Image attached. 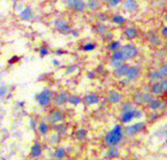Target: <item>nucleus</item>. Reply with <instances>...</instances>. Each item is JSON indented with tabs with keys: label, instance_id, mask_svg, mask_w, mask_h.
<instances>
[{
	"label": "nucleus",
	"instance_id": "1",
	"mask_svg": "<svg viewBox=\"0 0 167 160\" xmlns=\"http://www.w3.org/2000/svg\"><path fill=\"white\" fill-rule=\"evenodd\" d=\"M122 138V129L120 125H115L112 130H111L105 136V143L107 146H116Z\"/></svg>",
	"mask_w": 167,
	"mask_h": 160
},
{
	"label": "nucleus",
	"instance_id": "2",
	"mask_svg": "<svg viewBox=\"0 0 167 160\" xmlns=\"http://www.w3.org/2000/svg\"><path fill=\"white\" fill-rule=\"evenodd\" d=\"M53 98V92L49 89L42 90L40 93H38L35 95V100L38 103V104L41 107H46L52 101Z\"/></svg>",
	"mask_w": 167,
	"mask_h": 160
},
{
	"label": "nucleus",
	"instance_id": "3",
	"mask_svg": "<svg viewBox=\"0 0 167 160\" xmlns=\"http://www.w3.org/2000/svg\"><path fill=\"white\" fill-rule=\"evenodd\" d=\"M54 27L62 34H71L72 31L69 23L61 19H58L54 22Z\"/></svg>",
	"mask_w": 167,
	"mask_h": 160
},
{
	"label": "nucleus",
	"instance_id": "4",
	"mask_svg": "<svg viewBox=\"0 0 167 160\" xmlns=\"http://www.w3.org/2000/svg\"><path fill=\"white\" fill-rule=\"evenodd\" d=\"M65 6L71 8V10L81 13L85 10L86 8V3H85L83 0H65Z\"/></svg>",
	"mask_w": 167,
	"mask_h": 160
},
{
	"label": "nucleus",
	"instance_id": "5",
	"mask_svg": "<svg viewBox=\"0 0 167 160\" xmlns=\"http://www.w3.org/2000/svg\"><path fill=\"white\" fill-rule=\"evenodd\" d=\"M123 55V58L124 60H132V59H134L136 57V55H137V48L132 45V44H127L125 46H123L120 48Z\"/></svg>",
	"mask_w": 167,
	"mask_h": 160
},
{
	"label": "nucleus",
	"instance_id": "6",
	"mask_svg": "<svg viewBox=\"0 0 167 160\" xmlns=\"http://www.w3.org/2000/svg\"><path fill=\"white\" fill-rule=\"evenodd\" d=\"M139 74H140L139 68H137V66H129L125 76L128 81H134L139 77Z\"/></svg>",
	"mask_w": 167,
	"mask_h": 160
},
{
	"label": "nucleus",
	"instance_id": "7",
	"mask_svg": "<svg viewBox=\"0 0 167 160\" xmlns=\"http://www.w3.org/2000/svg\"><path fill=\"white\" fill-rule=\"evenodd\" d=\"M68 97L69 95L67 92H61L59 94L54 97V101L57 105H64L65 104H67L68 101Z\"/></svg>",
	"mask_w": 167,
	"mask_h": 160
},
{
	"label": "nucleus",
	"instance_id": "8",
	"mask_svg": "<svg viewBox=\"0 0 167 160\" xmlns=\"http://www.w3.org/2000/svg\"><path fill=\"white\" fill-rule=\"evenodd\" d=\"M33 12H32V9L30 7H26L24 8L21 13H20V17L23 21H26V22H29V21H32L33 19Z\"/></svg>",
	"mask_w": 167,
	"mask_h": 160
},
{
	"label": "nucleus",
	"instance_id": "9",
	"mask_svg": "<svg viewBox=\"0 0 167 160\" xmlns=\"http://www.w3.org/2000/svg\"><path fill=\"white\" fill-rule=\"evenodd\" d=\"M99 97L96 95V94H88L84 97L83 99V103L86 105H92V104H96L99 103Z\"/></svg>",
	"mask_w": 167,
	"mask_h": 160
},
{
	"label": "nucleus",
	"instance_id": "10",
	"mask_svg": "<svg viewBox=\"0 0 167 160\" xmlns=\"http://www.w3.org/2000/svg\"><path fill=\"white\" fill-rule=\"evenodd\" d=\"M63 118H64V114L60 110H53L49 114V121L53 124L60 122V121L63 120Z\"/></svg>",
	"mask_w": 167,
	"mask_h": 160
},
{
	"label": "nucleus",
	"instance_id": "11",
	"mask_svg": "<svg viewBox=\"0 0 167 160\" xmlns=\"http://www.w3.org/2000/svg\"><path fill=\"white\" fill-rule=\"evenodd\" d=\"M122 99V95L117 91H111L108 95V100L111 104H117Z\"/></svg>",
	"mask_w": 167,
	"mask_h": 160
},
{
	"label": "nucleus",
	"instance_id": "12",
	"mask_svg": "<svg viewBox=\"0 0 167 160\" xmlns=\"http://www.w3.org/2000/svg\"><path fill=\"white\" fill-rule=\"evenodd\" d=\"M150 91L153 95H162V94L164 93V90H163L161 82L160 81L153 82V84L151 85Z\"/></svg>",
	"mask_w": 167,
	"mask_h": 160
},
{
	"label": "nucleus",
	"instance_id": "13",
	"mask_svg": "<svg viewBox=\"0 0 167 160\" xmlns=\"http://www.w3.org/2000/svg\"><path fill=\"white\" fill-rule=\"evenodd\" d=\"M133 118H135V108L131 109V110L123 112V114L121 116V122L122 123H128V122H130Z\"/></svg>",
	"mask_w": 167,
	"mask_h": 160
},
{
	"label": "nucleus",
	"instance_id": "14",
	"mask_svg": "<svg viewBox=\"0 0 167 160\" xmlns=\"http://www.w3.org/2000/svg\"><path fill=\"white\" fill-rule=\"evenodd\" d=\"M124 7L129 12H134L138 9V2L137 0H125L124 2Z\"/></svg>",
	"mask_w": 167,
	"mask_h": 160
},
{
	"label": "nucleus",
	"instance_id": "15",
	"mask_svg": "<svg viewBox=\"0 0 167 160\" xmlns=\"http://www.w3.org/2000/svg\"><path fill=\"white\" fill-rule=\"evenodd\" d=\"M128 68H129V66H128L126 64H121L119 66H117V68H116V69H115V74L117 76H119V77H121V76H125V74H126V72H127V70H128Z\"/></svg>",
	"mask_w": 167,
	"mask_h": 160
},
{
	"label": "nucleus",
	"instance_id": "16",
	"mask_svg": "<svg viewBox=\"0 0 167 160\" xmlns=\"http://www.w3.org/2000/svg\"><path fill=\"white\" fill-rule=\"evenodd\" d=\"M149 79L151 82H157V81H160L161 79H163V78L160 75V73H159L158 69H155V70H153V71L150 72V74H149Z\"/></svg>",
	"mask_w": 167,
	"mask_h": 160
},
{
	"label": "nucleus",
	"instance_id": "17",
	"mask_svg": "<svg viewBox=\"0 0 167 160\" xmlns=\"http://www.w3.org/2000/svg\"><path fill=\"white\" fill-rule=\"evenodd\" d=\"M111 60L114 62H124L125 60H124V58H123L121 50L118 49V50L114 51V54H112V56H111Z\"/></svg>",
	"mask_w": 167,
	"mask_h": 160
},
{
	"label": "nucleus",
	"instance_id": "18",
	"mask_svg": "<svg viewBox=\"0 0 167 160\" xmlns=\"http://www.w3.org/2000/svg\"><path fill=\"white\" fill-rule=\"evenodd\" d=\"M124 34H125L127 39H134L137 36V30L134 27H127L124 31Z\"/></svg>",
	"mask_w": 167,
	"mask_h": 160
},
{
	"label": "nucleus",
	"instance_id": "19",
	"mask_svg": "<svg viewBox=\"0 0 167 160\" xmlns=\"http://www.w3.org/2000/svg\"><path fill=\"white\" fill-rule=\"evenodd\" d=\"M107 155H108V158H115V157H117V156L119 155V149L115 146H111L110 147V149L108 150Z\"/></svg>",
	"mask_w": 167,
	"mask_h": 160
},
{
	"label": "nucleus",
	"instance_id": "20",
	"mask_svg": "<svg viewBox=\"0 0 167 160\" xmlns=\"http://www.w3.org/2000/svg\"><path fill=\"white\" fill-rule=\"evenodd\" d=\"M81 101H82L81 98H79L78 96H75V95H71V96L68 97V103H69L71 104H73V105H78Z\"/></svg>",
	"mask_w": 167,
	"mask_h": 160
},
{
	"label": "nucleus",
	"instance_id": "21",
	"mask_svg": "<svg viewBox=\"0 0 167 160\" xmlns=\"http://www.w3.org/2000/svg\"><path fill=\"white\" fill-rule=\"evenodd\" d=\"M86 5H87V7H88L91 11H95V10H97V9L99 8L100 3H99L98 0H89Z\"/></svg>",
	"mask_w": 167,
	"mask_h": 160
},
{
	"label": "nucleus",
	"instance_id": "22",
	"mask_svg": "<svg viewBox=\"0 0 167 160\" xmlns=\"http://www.w3.org/2000/svg\"><path fill=\"white\" fill-rule=\"evenodd\" d=\"M161 101L159 100H156V99H153V101H150V103L149 104V107L150 109H153V110H155V109H158L161 107Z\"/></svg>",
	"mask_w": 167,
	"mask_h": 160
},
{
	"label": "nucleus",
	"instance_id": "23",
	"mask_svg": "<svg viewBox=\"0 0 167 160\" xmlns=\"http://www.w3.org/2000/svg\"><path fill=\"white\" fill-rule=\"evenodd\" d=\"M30 153H32V156H34V157H36V156H38L40 153H41V146L39 143H35L33 144V146L32 147V150H30Z\"/></svg>",
	"mask_w": 167,
	"mask_h": 160
},
{
	"label": "nucleus",
	"instance_id": "24",
	"mask_svg": "<svg viewBox=\"0 0 167 160\" xmlns=\"http://www.w3.org/2000/svg\"><path fill=\"white\" fill-rule=\"evenodd\" d=\"M132 126H133L134 131H135L136 134H137V133H140V132L144 131V130L146 129V125H145V123H143V122L136 123V124H134V125H132Z\"/></svg>",
	"mask_w": 167,
	"mask_h": 160
},
{
	"label": "nucleus",
	"instance_id": "25",
	"mask_svg": "<svg viewBox=\"0 0 167 160\" xmlns=\"http://www.w3.org/2000/svg\"><path fill=\"white\" fill-rule=\"evenodd\" d=\"M153 95L150 93H143V104H149L151 101H153Z\"/></svg>",
	"mask_w": 167,
	"mask_h": 160
},
{
	"label": "nucleus",
	"instance_id": "26",
	"mask_svg": "<svg viewBox=\"0 0 167 160\" xmlns=\"http://www.w3.org/2000/svg\"><path fill=\"white\" fill-rule=\"evenodd\" d=\"M86 135H87V133L84 129H79V130H77L75 133V137L78 140H84L86 138Z\"/></svg>",
	"mask_w": 167,
	"mask_h": 160
},
{
	"label": "nucleus",
	"instance_id": "27",
	"mask_svg": "<svg viewBox=\"0 0 167 160\" xmlns=\"http://www.w3.org/2000/svg\"><path fill=\"white\" fill-rule=\"evenodd\" d=\"M65 156V150L64 149V148H62V147L58 148L55 152V157L58 159H63Z\"/></svg>",
	"mask_w": 167,
	"mask_h": 160
},
{
	"label": "nucleus",
	"instance_id": "28",
	"mask_svg": "<svg viewBox=\"0 0 167 160\" xmlns=\"http://www.w3.org/2000/svg\"><path fill=\"white\" fill-rule=\"evenodd\" d=\"M134 103L138 104H143V93H136L134 97H133Z\"/></svg>",
	"mask_w": 167,
	"mask_h": 160
},
{
	"label": "nucleus",
	"instance_id": "29",
	"mask_svg": "<svg viewBox=\"0 0 167 160\" xmlns=\"http://www.w3.org/2000/svg\"><path fill=\"white\" fill-rule=\"evenodd\" d=\"M95 48H96V45L94 43H86L85 45H83L82 50L85 51V52H91V51L95 50Z\"/></svg>",
	"mask_w": 167,
	"mask_h": 160
},
{
	"label": "nucleus",
	"instance_id": "30",
	"mask_svg": "<svg viewBox=\"0 0 167 160\" xmlns=\"http://www.w3.org/2000/svg\"><path fill=\"white\" fill-rule=\"evenodd\" d=\"M112 21H114V23H116V25H121V23H123L124 22H125V19L120 15H115V16H114Z\"/></svg>",
	"mask_w": 167,
	"mask_h": 160
},
{
	"label": "nucleus",
	"instance_id": "31",
	"mask_svg": "<svg viewBox=\"0 0 167 160\" xmlns=\"http://www.w3.org/2000/svg\"><path fill=\"white\" fill-rule=\"evenodd\" d=\"M38 130H39L41 134H46L48 131V125L45 122H41L39 125H38Z\"/></svg>",
	"mask_w": 167,
	"mask_h": 160
},
{
	"label": "nucleus",
	"instance_id": "32",
	"mask_svg": "<svg viewBox=\"0 0 167 160\" xmlns=\"http://www.w3.org/2000/svg\"><path fill=\"white\" fill-rule=\"evenodd\" d=\"M97 31L100 34H106L107 33V26L104 25V23H100V25L97 26Z\"/></svg>",
	"mask_w": 167,
	"mask_h": 160
},
{
	"label": "nucleus",
	"instance_id": "33",
	"mask_svg": "<svg viewBox=\"0 0 167 160\" xmlns=\"http://www.w3.org/2000/svg\"><path fill=\"white\" fill-rule=\"evenodd\" d=\"M158 71L160 73V75L162 76V78L167 77V64L161 65L160 68H158Z\"/></svg>",
	"mask_w": 167,
	"mask_h": 160
},
{
	"label": "nucleus",
	"instance_id": "34",
	"mask_svg": "<svg viewBox=\"0 0 167 160\" xmlns=\"http://www.w3.org/2000/svg\"><path fill=\"white\" fill-rule=\"evenodd\" d=\"M121 48V46H120V43L118 41H111V44H110V49L112 51H116Z\"/></svg>",
	"mask_w": 167,
	"mask_h": 160
},
{
	"label": "nucleus",
	"instance_id": "35",
	"mask_svg": "<svg viewBox=\"0 0 167 160\" xmlns=\"http://www.w3.org/2000/svg\"><path fill=\"white\" fill-rule=\"evenodd\" d=\"M124 132H125V134H126L127 136H129V137L134 136V135L136 134L135 131H134L133 126H126L125 129H124Z\"/></svg>",
	"mask_w": 167,
	"mask_h": 160
},
{
	"label": "nucleus",
	"instance_id": "36",
	"mask_svg": "<svg viewBox=\"0 0 167 160\" xmlns=\"http://www.w3.org/2000/svg\"><path fill=\"white\" fill-rule=\"evenodd\" d=\"M133 104H130V103H125V104H122V107H121V110L123 112H125V111H128V110H131V109H133Z\"/></svg>",
	"mask_w": 167,
	"mask_h": 160
},
{
	"label": "nucleus",
	"instance_id": "37",
	"mask_svg": "<svg viewBox=\"0 0 167 160\" xmlns=\"http://www.w3.org/2000/svg\"><path fill=\"white\" fill-rule=\"evenodd\" d=\"M49 54V50L47 47H40L39 48V55L41 57H45Z\"/></svg>",
	"mask_w": 167,
	"mask_h": 160
},
{
	"label": "nucleus",
	"instance_id": "38",
	"mask_svg": "<svg viewBox=\"0 0 167 160\" xmlns=\"http://www.w3.org/2000/svg\"><path fill=\"white\" fill-rule=\"evenodd\" d=\"M56 131L64 134V133L67 131V127H65V125H64V124H59L56 126Z\"/></svg>",
	"mask_w": 167,
	"mask_h": 160
},
{
	"label": "nucleus",
	"instance_id": "39",
	"mask_svg": "<svg viewBox=\"0 0 167 160\" xmlns=\"http://www.w3.org/2000/svg\"><path fill=\"white\" fill-rule=\"evenodd\" d=\"M7 92H8L7 86H1L0 87V97H4L5 95H7Z\"/></svg>",
	"mask_w": 167,
	"mask_h": 160
},
{
	"label": "nucleus",
	"instance_id": "40",
	"mask_svg": "<svg viewBox=\"0 0 167 160\" xmlns=\"http://www.w3.org/2000/svg\"><path fill=\"white\" fill-rule=\"evenodd\" d=\"M150 41L153 43V44H155V45H157V44H159V39H158V36L157 35H155V34H153V36H151L150 38Z\"/></svg>",
	"mask_w": 167,
	"mask_h": 160
},
{
	"label": "nucleus",
	"instance_id": "41",
	"mask_svg": "<svg viewBox=\"0 0 167 160\" xmlns=\"http://www.w3.org/2000/svg\"><path fill=\"white\" fill-rule=\"evenodd\" d=\"M75 69H76V66L75 65H69L68 68H67V70H65V71H67V73H72V72H74L75 71Z\"/></svg>",
	"mask_w": 167,
	"mask_h": 160
},
{
	"label": "nucleus",
	"instance_id": "42",
	"mask_svg": "<svg viewBox=\"0 0 167 160\" xmlns=\"http://www.w3.org/2000/svg\"><path fill=\"white\" fill-rule=\"evenodd\" d=\"M160 82H161V84H162L163 90H164V93H166L167 92V79H161Z\"/></svg>",
	"mask_w": 167,
	"mask_h": 160
},
{
	"label": "nucleus",
	"instance_id": "43",
	"mask_svg": "<svg viewBox=\"0 0 167 160\" xmlns=\"http://www.w3.org/2000/svg\"><path fill=\"white\" fill-rule=\"evenodd\" d=\"M108 3L110 4L111 6H116L120 3V0H110Z\"/></svg>",
	"mask_w": 167,
	"mask_h": 160
},
{
	"label": "nucleus",
	"instance_id": "44",
	"mask_svg": "<svg viewBox=\"0 0 167 160\" xmlns=\"http://www.w3.org/2000/svg\"><path fill=\"white\" fill-rule=\"evenodd\" d=\"M53 64H54V65H56V66H60L61 65L60 62L58 60H53Z\"/></svg>",
	"mask_w": 167,
	"mask_h": 160
},
{
	"label": "nucleus",
	"instance_id": "45",
	"mask_svg": "<svg viewBox=\"0 0 167 160\" xmlns=\"http://www.w3.org/2000/svg\"><path fill=\"white\" fill-rule=\"evenodd\" d=\"M162 34L164 35V36H167V26L163 27V29H162Z\"/></svg>",
	"mask_w": 167,
	"mask_h": 160
},
{
	"label": "nucleus",
	"instance_id": "46",
	"mask_svg": "<svg viewBox=\"0 0 167 160\" xmlns=\"http://www.w3.org/2000/svg\"><path fill=\"white\" fill-rule=\"evenodd\" d=\"M63 53H64L63 50H57V51H56V54H57V55H61V54H63Z\"/></svg>",
	"mask_w": 167,
	"mask_h": 160
},
{
	"label": "nucleus",
	"instance_id": "47",
	"mask_svg": "<svg viewBox=\"0 0 167 160\" xmlns=\"http://www.w3.org/2000/svg\"><path fill=\"white\" fill-rule=\"evenodd\" d=\"M34 125H35V123H34V121H33V120L30 121V127H32V128L34 129Z\"/></svg>",
	"mask_w": 167,
	"mask_h": 160
},
{
	"label": "nucleus",
	"instance_id": "48",
	"mask_svg": "<svg viewBox=\"0 0 167 160\" xmlns=\"http://www.w3.org/2000/svg\"><path fill=\"white\" fill-rule=\"evenodd\" d=\"M103 1H105V2H108V1H110V0H103Z\"/></svg>",
	"mask_w": 167,
	"mask_h": 160
},
{
	"label": "nucleus",
	"instance_id": "49",
	"mask_svg": "<svg viewBox=\"0 0 167 160\" xmlns=\"http://www.w3.org/2000/svg\"><path fill=\"white\" fill-rule=\"evenodd\" d=\"M165 21H166V22H167V15H166V16H165Z\"/></svg>",
	"mask_w": 167,
	"mask_h": 160
},
{
	"label": "nucleus",
	"instance_id": "50",
	"mask_svg": "<svg viewBox=\"0 0 167 160\" xmlns=\"http://www.w3.org/2000/svg\"><path fill=\"white\" fill-rule=\"evenodd\" d=\"M165 136H166V139H167V131L165 132Z\"/></svg>",
	"mask_w": 167,
	"mask_h": 160
},
{
	"label": "nucleus",
	"instance_id": "51",
	"mask_svg": "<svg viewBox=\"0 0 167 160\" xmlns=\"http://www.w3.org/2000/svg\"><path fill=\"white\" fill-rule=\"evenodd\" d=\"M12 1H13V2H17V1H18V0H12Z\"/></svg>",
	"mask_w": 167,
	"mask_h": 160
},
{
	"label": "nucleus",
	"instance_id": "52",
	"mask_svg": "<svg viewBox=\"0 0 167 160\" xmlns=\"http://www.w3.org/2000/svg\"><path fill=\"white\" fill-rule=\"evenodd\" d=\"M0 80H1V73H0Z\"/></svg>",
	"mask_w": 167,
	"mask_h": 160
},
{
	"label": "nucleus",
	"instance_id": "53",
	"mask_svg": "<svg viewBox=\"0 0 167 160\" xmlns=\"http://www.w3.org/2000/svg\"><path fill=\"white\" fill-rule=\"evenodd\" d=\"M166 47H167V44H166Z\"/></svg>",
	"mask_w": 167,
	"mask_h": 160
}]
</instances>
